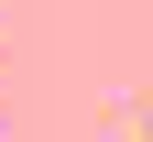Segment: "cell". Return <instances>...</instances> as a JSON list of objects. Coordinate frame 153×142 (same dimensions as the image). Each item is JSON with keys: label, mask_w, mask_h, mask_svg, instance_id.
Returning a JSON list of instances; mask_svg holds the SVG:
<instances>
[{"label": "cell", "mask_w": 153, "mask_h": 142, "mask_svg": "<svg viewBox=\"0 0 153 142\" xmlns=\"http://www.w3.org/2000/svg\"><path fill=\"white\" fill-rule=\"evenodd\" d=\"M142 142H153V120H142Z\"/></svg>", "instance_id": "1"}]
</instances>
